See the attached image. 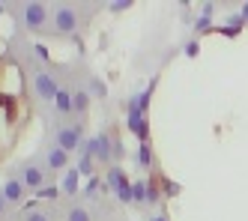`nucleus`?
Segmentation results:
<instances>
[{
	"label": "nucleus",
	"instance_id": "20e7f679",
	"mask_svg": "<svg viewBox=\"0 0 248 221\" xmlns=\"http://www.w3.org/2000/svg\"><path fill=\"white\" fill-rule=\"evenodd\" d=\"M54 27H57L60 33H72V30L78 27V15H75V9L57 6V9H54Z\"/></svg>",
	"mask_w": 248,
	"mask_h": 221
},
{
	"label": "nucleus",
	"instance_id": "0eeeda50",
	"mask_svg": "<svg viewBox=\"0 0 248 221\" xmlns=\"http://www.w3.org/2000/svg\"><path fill=\"white\" fill-rule=\"evenodd\" d=\"M48 168H51V171L66 168V153H63V150H57V146H54V150H48Z\"/></svg>",
	"mask_w": 248,
	"mask_h": 221
},
{
	"label": "nucleus",
	"instance_id": "423d86ee",
	"mask_svg": "<svg viewBox=\"0 0 248 221\" xmlns=\"http://www.w3.org/2000/svg\"><path fill=\"white\" fill-rule=\"evenodd\" d=\"M42 179H45L42 171H39V168H33V164H30V168H24V174H21V182H24L27 189H36V191L42 189Z\"/></svg>",
	"mask_w": 248,
	"mask_h": 221
},
{
	"label": "nucleus",
	"instance_id": "6e6552de",
	"mask_svg": "<svg viewBox=\"0 0 248 221\" xmlns=\"http://www.w3.org/2000/svg\"><path fill=\"white\" fill-rule=\"evenodd\" d=\"M54 105H57L60 114H69V110H75V108H72V93H66V90H60V93L54 96Z\"/></svg>",
	"mask_w": 248,
	"mask_h": 221
},
{
	"label": "nucleus",
	"instance_id": "39448f33",
	"mask_svg": "<svg viewBox=\"0 0 248 221\" xmlns=\"http://www.w3.org/2000/svg\"><path fill=\"white\" fill-rule=\"evenodd\" d=\"M0 194H3L9 204H18V200L24 197V182L21 179H6V186H3V191H0Z\"/></svg>",
	"mask_w": 248,
	"mask_h": 221
},
{
	"label": "nucleus",
	"instance_id": "1a4fd4ad",
	"mask_svg": "<svg viewBox=\"0 0 248 221\" xmlns=\"http://www.w3.org/2000/svg\"><path fill=\"white\" fill-rule=\"evenodd\" d=\"M66 221H93V218H90V212H87L84 206H72L69 215H66Z\"/></svg>",
	"mask_w": 248,
	"mask_h": 221
},
{
	"label": "nucleus",
	"instance_id": "7ed1b4c3",
	"mask_svg": "<svg viewBox=\"0 0 248 221\" xmlns=\"http://www.w3.org/2000/svg\"><path fill=\"white\" fill-rule=\"evenodd\" d=\"M33 87H36V96H39V99H54V96L60 93L57 81L51 78L45 69H33Z\"/></svg>",
	"mask_w": 248,
	"mask_h": 221
},
{
	"label": "nucleus",
	"instance_id": "2eb2a0df",
	"mask_svg": "<svg viewBox=\"0 0 248 221\" xmlns=\"http://www.w3.org/2000/svg\"><path fill=\"white\" fill-rule=\"evenodd\" d=\"M3 204H6V197H3V194H0V212H3Z\"/></svg>",
	"mask_w": 248,
	"mask_h": 221
},
{
	"label": "nucleus",
	"instance_id": "9b49d317",
	"mask_svg": "<svg viewBox=\"0 0 248 221\" xmlns=\"http://www.w3.org/2000/svg\"><path fill=\"white\" fill-rule=\"evenodd\" d=\"M75 182H78V171H69V174H66V186H63V189L72 194V191H75Z\"/></svg>",
	"mask_w": 248,
	"mask_h": 221
},
{
	"label": "nucleus",
	"instance_id": "ddd939ff",
	"mask_svg": "<svg viewBox=\"0 0 248 221\" xmlns=\"http://www.w3.org/2000/svg\"><path fill=\"white\" fill-rule=\"evenodd\" d=\"M36 194H39V197H48V200H51V197H57L60 191H57V189H51V186H45V189H39Z\"/></svg>",
	"mask_w": 248,
	"mask_h": 221
},
{
	"label": "nucleus",
	"instance_id": "9d476101",
	"mask_svg": "<svg viewBox=\"0 0 248 221\" xmlns=\"http://www.w3.org/2000/svg\"><path fill=\"white\" fill-rule=\"evenodd\" d=\"M72 108H75V110H87V93H84V90L72 93Z\"/></svg>",
	"mask_w": 248,
	"mask_h": 221
},
{
	"label": "nucleus",
	"instance_id": "f03ea898",
	"mask_svg": "<svg viewBox=\"0 0 248 221\" xmlns=\"http://www.w3.org/2000/svg\"><path fill=\"white\" fill-rule=\"evenodd\" d=\"M81 135H84V123H72V126H63L57 128V146L63 153L75 150V146L81 143Z\"/></svg>",
	"mask_w": 248,
	"mask_h": 221
},
{
	"label": "nucleus",
	"instance_id": "f257e3e1",
	"mask_svg": "<svg viewBox=\"0 0 248 221\" xmlns=\"http://www.w3.org/2000/svg\"><path fill=\"white\" fill-rule=\"evenodd\" d=\"M21 18H24V27H30V30H45L48 9L42 3H24L21 6Z\"/></svg>",
	"mask_w": 248,
	"mask_h": 221
},
{
	"label": "nucleus",
	"instance_id": "4468645a",
	"mask_svg": "<svg viewBox=\"0 0 248 221\" xmlns=\"http://www.w3.org/2000/svg\"><path fill=\"white\" fill-rule=\"evenodd\" d=\"M33 51H36V57H39V60H48V48H45V45H36Z\"/></svg>",
	"mask_w": 248,
	"mask_h": 221
},
{
	"label": "nucleus",
	"instance_id": "f8f14e48",
	"mask_svg": "<svg viewBox=\"0 0 248 221\" xmlns=\"http://www.w3.org/2000/svg\"><path fill=\"white\" fill-rule=\"evenodd\" d=\"M24 221H48V215L39 212V209H27V212H24Z\"/></svg>",
	"mask_w": 248,
	"mask_h": 221
}]
</instances>
